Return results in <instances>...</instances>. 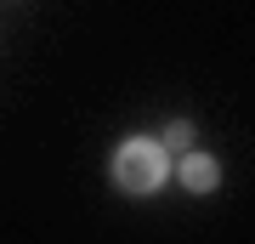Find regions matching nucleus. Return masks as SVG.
I'll return each instance as SVG.
<instances>
[{
    "instance_id": "nucleus-1",
    "label": "nucleus",
    "mask_w": 255,
    "mask_h": 244,
    "mask_svg": "<svg viewBox=\"0 0 255 244\" xmlns=\"http://www.w3.org/2000/svg\"><path fill=\"white\" fill-rule=\"evenodd\" d=\"M108 176L125 199H153L170 182V154L159 148V136H119L108 154Z\"/></svg>"
},
{
    "instance_id": "nucleus-2",
    "label": "nucleus",
    "mask_w": 255,
    "mask_h": 244,
    "mask_svg": "<svg viewBox=\"0 0 255 244\" xmlns=\"http://www.w3.org/2000/svg\"><path fill=\"white\" fill-rule=\"evenodd\" d=\"M170 176L182 182L187 193H199V199H204V193L221 188V159H216V154H199V148H187V154L170 159Z\"/></svg>"
},
{
    "instance_id": "nucleus-3",
    "label": "nucleus",
    "mask_w": 255,
    "mask_h": 244,
    "mask_svg": "<svg viewBox=\"0 0 255 244\" xmlns=\"http://www.w3.org/2000/svg\"><path fill=\"white\" fill-rule=\"evenodd\" d=\"M193 136H199V131H193V119H182V114H176L170 125L159 131V148H164V154L176 159V154H187V148H193Z\"/></svg>"
}]
</instances>
